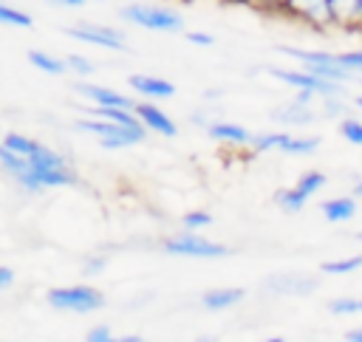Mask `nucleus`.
Returning <instances> with one entry per match:
<instances>
[{
    "mask_svg": "<svg viewBox=\"0 0 362 342\" xmlns=\"http://www.w3.org/2000/svg\"><path fill=\"white\" fill-rule=\"evenodd\" d=\"M204 130L209 133V138L223 141V144H235V147H249V144H255V136H257V133L246 130L243 124L223 122V119H218V122H206Z\"/></svg>",
    "mask_w": 362,
    "mask_h": 342,
    "instance_id": "dca6fc26",
    "label": "nucleus"
},
{
    "mask_svg": "<svg viewBox=\"0 0 362 342\" xmlns=\"http://www.w3.org/2000/svg\"><path fill=\"white\" fill-rule=\"evenodd\" d=\"M263 285L272 294H311L317 288V280L303 277V274H274Z\"/></svg>",
    "mask_w": 362,
    "mask_h": 342,
    "instance_id": "f3484780",
    "label": "nucleus"
},
{
    "mask_svg": "<svg viewBox=\"0 0 362 342\" xmlns=\"http://www.w3.org/2000/svg\"><path fill=\"white\" fill-rule=\"evenodd\" d=\"M269 73H272L274 79H280L283 85H288V88H294V90H303V93H314V96H320V99L342 96V85L328 82V79H320V76H314V73L305 71V68H300V71H294V68H269Z\"/></svg>",
    "mask_w": 362,
    "mask_h": 342,
    "instance_id": "6e6552de",
    "label": "nucleus"
},
{
    "mask_svg": "<svg viewBox=\"0 0 362 342\" xmlns=\"http://www.w3.org/2000/svg\"><path fill=\"white\" fill-rule=\"evenodd\" d=\"M339 136H342L348 144H356V147H362V122H359V119H351V116H345V119L339 122Z\"/></svg>",
    "mask_w": 362,
    "mask_h": 342,
    "instance_id": "a878e982",
    "label": "nucleus"
},
{
    "mask_svg": "<svg viewBox=\"0 0 362 342\" xmlns=\"http://www.w3.org/2000/svg\"><path fill=\"white\" fill-rule=\"evenodd\" d=\"M317 99L314 93H303V90H294V99L291 102H283L280 107L272 110V119L286 124V127H303V124H314L322 110L317 107Z\"/></svg>",
    "mask_w": 362,
    "mask_h": 342,
    "instance_id": "9d476101",
    "label": "nucleus"
},
{
    "mask_svg": "<svg viewBox=\"0 0 362 342\" xmlns=\"http://www.w3.org/2000/svg\"><path fill=\"white\" fill-rule=\"evenodd\" d=\"M184 37H187L192 45H204V48H209V45L215 42V37H212V34H206V31H187Z\"/></svg>",
    "mask_w": 362,
    "mask_h": 342,
    "instance_id": "c85d7f7f",
    "label": "nucleus"
},
{
    "mask_svg": "<svg viewBox=\"0 0 362 342\" xmlns=\"http://www.w3.org/2000/svg\"><path fill=\"white\" fill-rule=\"evenodd\" d=\"M65 65H68V73H76V76H90L96 71L93 59H88L82 54H68L65 57Z\"/></svg>",
    "mask_w": 362,
    "mask_h": 342,
    "instance_id": "bb28decb",
    "label": "nucleus"
},
{
    "mask_svg": "<svg viewBox=\"0 0 362 342\" xmlns=\"http://www.w3.org/2000/svg\"><path fill=\"white\" fill-rule=\"evenodd\" d=\"M243 294L246 291L243 288H235V285H229V288H209V291L201 294V305L206 311H226V308L238 305L243 300Z\"/></svg>",
    "mask_w": 362,
    "mask_h": 342,
    "instance_id": "a211bd4d",
    "label": "nucleus"
},
{
    "mask_svg": "<svg viewBox=\"0 0 362 342\" xmlns=\"http://www.w3.org/2000/svg\"><path fill=\"white\" fill-rule=\"evenodd\" d=\"M356 107H362V93H359V96H356Z\"/></svg>",
    "mask_w": 362,
    "mask_h": 342,
    "instance_id": "4c0bfd02",
    "label": "nucleus"
},
{
    "mask_svg": "<svg viewBox=\"0 0 362 342\" xmlns=\"http://www.w3.org/2000/svg\"><path fill=\"white\" fill-rule=\"evenodd\" d=\"M266 342H286V339H283V336H269Z\"/></svg>",
    "mask_w": 362,
    "mask_h": 342,
    "instance_id": "e433bc0d",
    "label": "nucleus"
},
{
    "mask_svg": "<svg viewBox=\"0 0 362 342\" xmlns=\"http://www.w3.org/2000/svg\"><path fill=\"white\" fill-rule=\"evenodd\" d=\"M25 59H28V62H31L37 71H42V73H48V76L68 73L65 59H59V57H54V54H48V51H40V48H31V51L25 54Z\"/></svg>",
    "mask_w": 362,
    "mask_h": 342,
    "instance_id": "412c9836",
    "label": "nucleus"
},
{
    "mask_svg": "<svg viewBox=\"0 0 362 342\" xmlns=\"http://www.w3.org/2000/svg\"><path fill=\"white\" fill-rule=\"evenodd\" d=\"M74 127L79 133H88L99 141V147L105 150H122V147H133L139 141H144L147 130L144 124H116L107 119H96V116H82L74 122Z\"/></svg>",
    "mask_w": 362,
    "mask_h": 342,
    "instance_id": "f03ea898",
    "label": "nucleus"
},
{
    "mask_svg": "<svg viewBox=\"0 0 362 342\" xmlns=\"http://www.w3.org/2000/svg\"><path fill=\"white\" fill-rule=\"evenodd\" d=\"M48 3H57V6H68V8H79V6H85V3H90V0H48Z\"/></svg>",
    "mask_w": 362,
    "mask_h": 342,
    "instance_id": "72a5a7b5",
    "label": "nucleus"
},
{
    "mask_svg": "<svg viewBox=\"0 0 362 342\" xmlns=\"http://www.w3.org/2000/svg\"><path fill=\"white\" fill-rule=\"evenodd\" d=\"M102 269H105V257H88V260L82 263V274H90V277L99 274Z\"/></svg>",
    "mask_w": 362,
    "mask_h": 342,
    "instance_id": "c756f323",
    "label": "nucleus"
},
{
    "mask_svg": "<svg viewBox=\"0 0 362 342\" xmlns=\"http://www.w3.org/2000/svg\"><path fill=\"white\" fill-rule=\"evenodd\" d=\"M342 342H362V328H351V331H345Z\"/></svg>",
    "mask_w": 362,
    "mask_h": 342,
    "instance_id": "473e14b6",
    "label": "nucleus"
},
{
    "mask_svg": "<svg viewBox=\"0 0 362 342\" xmlns=\"http://www.w3.org/2000/svg\"><path fill=\"white\" fill-rule=\"evenodd\" d=\"M164 252L167 254H175V257H195V260H215V257H226L229 249L218 240H209L204 235H195V232H181V235H173L167 237L164 243Z\"/></svg>",
    "mask_w": 362,
    "mask_h": 342,
    "instance_id": "0eeeda50",
    "label": "nucleus"
},
{
    "mask_svg": "<svg viewBox=\"0 0 362 342\" xmlns=\"http://www.w3.org/2000/svg\"><path fill=\"white\" fill-rule=\"evenodd\" d=\"M356 237H359V240H362V232H359V235H356Z\"/></svg>",
    "mask_w": 362,
    "mask_h": 342,
    "instance_id": "ea45409f",
    "label": "nucleus"
},
{
    "mask_svg": "<svg viewBox=\"0 0 362 342\" xmlns=\"http://www.w3.org/2000/svg\"><path fill=\"white\" fill-rule=\"evenodd\" d=\"M334 17L339 28H362V0H334Z\"/></svg>",
    "mask_w": 362,
    "mask_h": 342,
    "instance_id": "aec40b11",
    "label": "nucleus"
},
{
    "mask_svg": "<svg viewBox=\"0 0 362 342\" xmlns=\"http://www.w3.org/2000/svg\"><path fill=\"white\" fill-rule=\"evenodd\" d=\"M362 269V254H351V257H337V260H325L320 263V271L328 277H339V274H354Z\"/></svg>",
    "mask_w": 362,
    "mask_h": 342,
    "instance_id": "4be33fe9",
    "label": "nucleus"
},
{
    "mask_svg": "<svg viewBox=\"0 0 362 342\" xmlns=\"http://www.w3.org/2000/svg\"><path fill=\"white\" fill-rule=\"evenodd\" d=\"M48 305L54 311H68V314H90V311H99L105 305V294L93 285H59V288H51L45 294Z\"/></svg>",
    "mask_w": 362,
    "mask_h": 342,
    "instance_id": "39448f33",
    "label": "nucleus"
},
{
    "mask_svg": "<svg viewBox=\"0 0 362 342\" xmlns=\"http://www.w3.org/2000/svg\"><path fill=\"white\" fill-rule=\"evenodd\" d=\"M76 88V93H82L90 105H96V107H122V110H136V99H130V96H124V93H119V90H113V88H105V85H88V82H76L74 85Z\"/></svg>",
    "mask_w": 362,
    "mask_h": 342,
    "instance_id": "ddd939ff",
    "label": "nucleus"
},
{
    "mask_svg": "<svg viewBox=\"0 0 362 342\" xmlns=\"http://www.w3.org/2000/svg\"><path fill=\"white\" fill-rule=\"evenodd\" d=\"M113 342H147V339H141V336H136V334H127V336H116Z\"/></svg>",
    "mask_w": 362,
    "mask_h": 342,
    "instance_id": "f704fd0d",
    "label": "nucleus"
},
{
    "mask_svg": "<svg viewBox=\"0 0 362 342\" xmlns=\"http://www.w3.org/2000/svg\"><path fill=\"white\" fill-rule=\"evenodd\" d=\"M354 198H362V181L354 184Z\"/></svg>",
    "mask_w": 362,
    "mask_h": 342,
    "instance_id": "c9c22d12",
    "label": "nucleus"
},
{
    "mask_svg": "<svg viewBox=\"0 0 362 342\" xmlns=\"http://www.w3.org/2000/svg\"><path fill=\"white\" fill-rule=\"evenodd\" d=\"M65 34H68L71 40H79V42H88V45H96V48H105V51H127L124 34L116 31L113 25L76 23V25H68Z\"/></svg>",
    "mask_w": 362,
    "mask_h": 342,
    "instance_id": "f8f14e48",
    "label": "nucleus"
},
{
    "mask_svg": "<svg viewBox=\"0 0 362 342\" xmlns=\"http://www.w3.org/2000/svg\"><path fill=\"white\" fill-rule=\"evenodd\" d=\"M328 311L337 317H351V314H362V297H334L328 302Z\"/></svg>",
    "mask_w": 362,
    "mask_h": 342,
    "instance_id": "393cba45",
    "label": "nucleus"
},
{
    "mask_svg": "<svg viewBox=\"0 0 362 342\" xmlns=\"http://www.w3.org/2000/svg\"><path fill=\"white\" fill-rule=\"evenodd\" d=\"M246 3H255V6H260V8H269V11H280L286 0H246Z\"/></svg>",
    "mask_w": 362,
    "mask_h": 342,
    "instance_id": "2f4dec72",
    "label": "nucleus"
},
{
    "mask_svg": "<svg viewBox=\"0 0 362 342\" xmlns=\"http://www.w3.org/2000/svg\"><path fill=\"white\" fill-rule=\"evenodd\" d=\"M206 226H212V215L206 212V209H189V212H184L181 215V229L184 232H201V229H206Z\"/></svg>",
    "mask_w": 362,
    "mask_h": 342,
    "instance_id": "b1692460",
    "label": "nucleus"
},
{
    "mask_svg": "<svg viewBox=\"0 0 362 342\" xmlns=\"http://www.w3.org/2000/svg\"><path fill=\"white\" fill-rule=\"evenodd\" d=\"M322 187H325V172L308 170V172H303V175L297 178L294 187L280 189V192L274 195V201H277V206H280L283 212H300V209L308 204V198L317 195Z\"/></svg>",
    "mask_w": 362,
    "mask_h": 342,
    "instance_id": "9b49d317",
    "label": "nucleus"
},
{
    "mask_svg": "<svg viewBox=\"0 0 362 342\" xmlns=\"http://www.w3.org/2000/svg\"><path fill=\"white\" fill-rule=\"evenodd\" d=\"M133 113H136V119L144 124V130H153V133H158V136H164V138H173V136L178 133L175 122H173L156 102H139Z\"/></svg>",
    "mask_w": 362,
    "mask_h": 342,
    "instance_id": "2eb2a0df",
    "label": "nucleus"
},
{
    "mask_svg": "<svg viewBox=\"0 0 362 342\" xmlns=\"http://www.w3.org/2000/svg\"><path fill=\"white\" fill-rule=\"evenodd\" d=\"M0 167L25 192H42V189L76 184V170L65 155L17 130H8L3 136Z\"/></svg>",
    "mask_w": 362,
    "mask_h": 342,
    "instance_id": "f257e3e1",
    "label": "nucleus"
},
{
    "mask_svg": "<svg viewBox=\"0 0 362 342\" xmlns=\"http://www.w3.org/2000/svg\"><path fill=\"white\" fill-rule=\"evenodd\" d=\"M198 342H212V339H198Z\"/></svg>",
    "mask_w": 362,
    "mask_h": 342,
    "instance_id": "58836bf2",
    "label": "nucleus"
},
{
    "mask_svg": "<svg viewBox=\"0 0 362 342\" xmlns=\"http://www.w3.org/2000/svg\"><path fill=\"white\" fill-rule=\"evenodd\" d=\"M113 331L107 325H93L88 334H85V342H113Z\"/></svg>",
    "mask_w": 362,
    "mask_h": 342,
    "instance_id": "cd10ccee",
    "label": "nucleus"
},
{
    "mask_svg": "<svg viewBox=\"0 0 362 342\" xmlns=\"http://www.w3.org/2000/svg\"><path fill=\"white\" fill-rule=\"evenodd\" d=\"M11 283H14V271H11V266H0V288L6 291V288H11Z\"/></svg>",
    "mask_w": 362,
    "mask_h": 342,
    "instance_id": "7c9ffc66",
    "label": "nucleus"
},
{
    "mask_svg": "<svg viewBox=\"0 0 362 342\" xmlns=\"http://www.w3.org/2000/svg\"><path fill=\"white\" fill-rule=\"evenodd\" d=\"M320 212H322V218H325L328 223H345V220H351V218L356 215V198H354V195L328 198Z\"/></svg>",
    "mask_w": 362,
    "mask_h": 342,
    "instance_id": "6ab92c4d",
    "label": "nucleus"
},
{
    "mask_svg": "<svg viewBox=\"0 0 362 342\" xmlns=\"http://www.w3.org/2000/svg\"><path fill=\"white\" fill-rule=\"evenodd\" d=\"M280 14L297 20V23H305L311 28H331L337 25V17H334V0H286Z\"/></svg>",
    "mask_w": 362,
    "mask_h": 342,
    "instance_id": "1a4fd4ad",
    "label": "nucleus"
},
{
    "mask_svg": "<svg viewBox=\"0 0 362 342\" xmlns=\"http://www.w3.org/2000/svg\"><path fill=\"white\" fill-rule=\"evenodd\" d=\"M127 85L144 96L147 102H161V99H173L175 96V85L164 76H153V73H130L127 76Z\"/></svg>",
    "mask_w": 362,
    "mask_h": 342,
    "instance_id": "4468645a",
    "label": "nucleus"
},
{
    "mask_svg": "<svg viewBox=\"0 0 362 342\" xmlns=\"http://www.w3.org/2000/svg\"><path fill=\"white\" fill-rule=\"evenodd\" d=\"M0 23H6V25H17V28H31V25H34L31 14L23 11V8H14L11 3H0Z\"/></svg>",
    "mask_w": 362,
    "mask_h": 342,
    "instance_id": "5701e85b",
    "label": "nucleus"
},
{
    "mask_svg": "<svg viewBox=\"0 0 362 342\" xmlns=\"http://www.w3.org/2000/svg\"><path fill=\"white\" fill-rule=\"evenodd\" d=\"M255 153H283V155H311L320 147V136H303V133H286V130H269L255 136Z\"/></svg>",
    "mask_w": 362,
    "mask_h": 342,
    "instance_id": "423d86ee",
    "label": "nucleus"
},
{
    "mask_svg": "<svg viewBox=\"0 0 362 342\" xmlns=\"http://www.w3.org/2000/svg\"><path fill=\"white\" fill-rule=\"evenodd\" d=\"M286 57L303 62L305 71H311L314 76L320 79H328V82H337V85H345L354 79V73H348L339 62V51H314V48H291V45H283L280 48Z\"/></svg>",
    "mask_w": 362,
    "mask_h": 342,
    "instance_id": "7ed1b4c3",
    "label": "nucleus"
},
{
    "mask_svg": "<svg viewBox=\"0 0 362 342\" xmlns=\"http://www.w3.org/2000/svg\"><path fill=\"white\" fill-rule=\"evenodd\" d=\"M119 17L139 25V28H147V31H184V17L173 8H164V6H153V3H127L119 8Z\"/></svg>",
    "mask_w": 362,
    "mask_h": 342,
    "instance_id": "20e7f679",
    "label": "nucleus"
}]
</instances>
